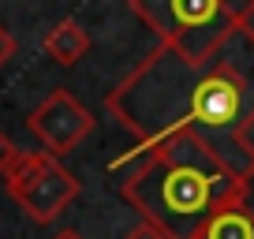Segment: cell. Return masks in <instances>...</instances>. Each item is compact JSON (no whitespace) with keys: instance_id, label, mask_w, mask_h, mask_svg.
Returning <instances> with one entry per match:
<instances>
[{"instance_id":"cell-1","label":"cell","mask_w":254,"mask_h":239,"mask_svg":"<svg viewBox=\"0 0 254 239\" xmlns=\"http://www.w3.org/2000/svg\"><path fill=\"white\" fill-rule=\"evenodd\" d=\"M105 109L138 138L135 146H153L180 131L198 135L224 165L247 176L236 131L254 112V26L228 38L206 60H183L168 45H157L112 86Z\"/></svg>"},{"instance_id":"cell-2","label":"cell","mask_w":254,"mask_h":239,"mask_svg":"<svg viewBox=\"0 0 254 239\" xmlns=\"http://www.w3.org/2000/svg\"><path fill=\"white\" fill-rule=\"evenodd\" d=\"M131 161L135 168L120 183V198L168 239H198L217 209L247 202L251 194V179L224 165L198 135L180 131L153 146H131L109 161V172H120Z\"/></svg>"},{"instance_id":"cell-3","label":"cell","mask_w":254,"mask_h":239,"mask_svg":"<svg viewBox=\"0 0 254 239\" xmlns=\"http://www.w3.org/2000/svg\"><path fill=\"white\" fill-rule=\"evenodd\" d=\"M127 8L183 60H206L254 23V0H127Z\"/></svg>"},{"instance_id":"cell-4","label":"cell","mask_w":254,"mask_h":239,"mask_svg":"<svg viewBox=\"0 0 254 239\" xmlns=\"http://www.w3.org/2000/svg\"><path fill=\"white\" fill-rule=\"evenodd\" d=\"M4 187L15 206L38 224H53L82 191L79 179L45 150H19L4 172Z\"/></svg>"},{"instance_id":"cell-5","label":"cell","mask_w":254,"mask_h":239,"mask_svg":"<svg viewBox=\"0 0 254 239\" xmlns=\"http://www.w3.org/2000/svg\"><path fill=\"white\" fill-rule=\"evenodd\" d=\"M26 127L34 131V138L41 142V150L53 153V157L60 161L64 153H71L86 135H94L97 120L71 90L56 86L53 94L26 116Z\"/></svg>"},{"instance_id":"cell-6","label":"cell","mask_w":254,"mask_h":239,"mask_svg":"<svg viewBox=\"0 0 254 239\" xmlns=\"http://www.w3.org/2000/svg\"><path fill=\"white\" fill-rule=\"evenodd\" d=\"M41 45H45V53L53 56L60 67H75L82 56L90 53V30L79 19H60V23L45 34Z\"/></svg>"},{"instance_id":"cell-7","label":"cell","mask_w":254,"mask_h":239,"mask_svg":"<svg viewBox=\"0 0 254 239\" xmlns=\"http://www.w3.org/2000/svg\"><path fill=\"white\" fill-rule=\"evenodd\" d=\"M198 239H254V213L247 202H232L209 217Z\"/></svg>"},{"instance_id":"cell-8","label":"cell","mask_w":254,"mask_h":239,"mask_svg":"<svg viewBox=\"0 0 254 239\" xmlns=\"http://www.w3.org/2000/svg\"><path fill=\"white\" fill-rule=\"evenodd\" d=\"M236 153H239V165H243V172L254 179V112L243 120V127L236 131Z\"/></svg>"},{"instance_id":"cell-9","label":"cell","mask_w":254,"mask_h":239,"mask_svg":"<svg viewBox=\"0 0 254 239\" xmlns=\"http://www.w3.org/2000/svg\"><path fill=\"white\" fill-rule=\"evenodd\" d=\"M15 53H19V41H15V34H11L4 23H0V67L8 64V60H11Z\"/></svg>"},{"instance_id":"cell-10","label":"cell","mask_w":254,"mask_h":239,"mask_svg":"<svg viewBox=\"0 0 254 239\" xmlns=\"http://www.w3.org/2000/svg\"><path fill=\"white\" fill-rule=\"evenodd\" d=\"M15 146H11V138L4 135V131H0V179H4V172H8L11 168V161H15Z\"/></svg>"},{"instance_id":"cell-11","label":"cell","mask_w":254,"mask_h":239,"mask_svg":"<svg viewBox=\"0 0 254 239\" xmlns=\"http://www.w3.org/2000/svg\"><path fill=\"white\" fill-rule=\"evenodd\" d=\"M127 239H168L165 232L157 228V224H150V221H142V224H135V228L127 232Z\"/></svg>"},{"instance_id":"cell-12","label":"cell","mask_w":254,"mask_h":239,"mask_svg":"<svg viewBox=\"0 0 254 239\" xmlns=\"http://www.w3.org/2000/svg\"><path fill=\"white\" fill-rule=\"evenodd\" d=\"M56 239H82V236H79V232H71V228H67V232H60Z\"/></svg>"}]
</instances>
